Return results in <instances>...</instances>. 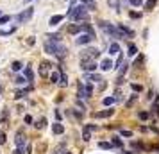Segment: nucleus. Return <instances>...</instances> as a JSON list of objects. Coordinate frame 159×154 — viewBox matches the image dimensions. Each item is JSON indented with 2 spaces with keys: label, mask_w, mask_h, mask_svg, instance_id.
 I'll return each mask as SVG.
<instances>
[{
  "label": "nucleus",
  "mask_w": 159,
  "mask_h": 154,
  "mask_svg": "<svg viewBox=\"0 0 159 154\" xmlns=\"http://www.w3.org/2000/svg\"><path fill=\"white\" fill-rule=\"evenodd\" d=\"M63 18H64L63 14H54V16H52V18L48 20V25H52V27H55V25H57V23H59V22H61Z\"/></svg>",
  "instance_id": "nucleus-16"
},
{
  "label": "nucleus",
  "mask_w": 159,
  "mask_h": 154,
  "mask_svg": "<svg viewBox=\"0 0 159 154\" xmlns=\"http://www.w3.org/2000/svg\"><path fill=\"white\" fill-rule=\"evenodd\" d=\"M98 27L104 31V32H107L109 36H113V38H124V34L120 32V29L118 27H115L113 23H109V22H98Z\"/></svg>",
  "instance_id": "nucleus-3"
},
{
  "label": "nucleus",
  "mask_w": 159,
  "mask_h": 154,
  "mask_svg": "<svg viewBox=\"0 0 159 154\" xmlns=\"http://www.w3.org/2000/svg\"><path fill=\"white\" fill-rule=\"evenodd\" d=\"M138 117H140L141 120H147V118H149V113H147V111H140V113H138Z\"/></svg>",
  "instance_id": "nucleus-39"
},
{
  "label": "nucleus",
  "mask_w": 159,
  "mask_h": 154,
  "mask_svg": "<svg viewBox=\"0 0 159 154\" xmlns=\"http://www.w3.org/2000/svg\"><path fill=\"white\" fill-rule=\"evenodd\" d=\"M82 97H84V84L79 83V99H82Z\"/></svg>",
  "instance_id": "nucleus-36"
},
{
  "label": "nucleus",
  "mask_w": 159,
  "mask_h": 154,
  "mask_svg": "<svg viewBox=\"0 0 159 154\" xmlns=\"http://www.w3.org/2000/svg\"><path fill=\"white\" fill-rule=\"evenodd\" d=\"M2 144H5V135H4V133H0V145H2Z\"/></svg>",
  "instance_id": "nucleus-48"
},
{
  "label": "nucleus",
  "mask_w": 159,
  "mask_h": 154,
  "mask_svg": "<svg viewBox=\"0 0 159 154\" xmlns=\"http://www.w3.org/2000/svg\"><path fill=\"white\" fill-rule=\"evenodd\" d=\"M29 2H32V0H23V4H29Z\"/></svg>",
  "instance_id": "nucleus-50"
},
{
  "label": "nucleus",
  "mask_w": 159,
  "mask_h": 154,
  "mask_svg": "<svg viewBox=\"0 0 159 154\" xmlns=\"http://www.w3.org/2000/svg\"><path fill=\"white\" fill-rule=\"evenodd\" d=\"M81 68L86 70V72H93V70H97V63L91 57H82L81 59Z\"/></svg>",
  "instance_id": "nucleus-5"
},
{
  "label": "nucleus",
  "mask_w": 159,
  "mask_h": 154,
  "mask_svg": "<svg viewBox=\"0 0 159 154\" xmlns=\"http://www.w3.org/2000/svg\"><path fill=\"white\" fill-rule=\"evenodd\" d=\"M66 50H68V48H66L61 41H52V39L45 41V52H47V54H50V56L64 57V56H66Z\"/></svg>",
  "instance_id": "nucleus-1"
},
{
  "label": "nucleus",
  "mask_w": 159,
  "mask_h": 154,
  "mask_svg": "<svg viewBox=\"0 0 159 154\" xmlns=\"http://www.w3.org/2000/svg\"><path fill=\"white\" fill-rule=\"evenodd\" d=\"M54 115H55V118H57V120H61V113H59L57 109H54Z\"/></svg>",
  "instance_id": "nucleus-49"
},
{
  "label": "nucleus",
  "mask_w": 159,
  "mask_h": 154,
  "mask_svg": "<svg viewBox=\"0 0 159 154\" xmlns=\"http://www.w3.org/2000/svg\"><path fill=\"white\" fill-rule=\"evenodd\" d=\"M98 147H100V149H113V145L107 144V142H98Z\"/></svg>",
  "instance_id": "nucleus-32"
},
{
  "label": "nucleus",
  "mask_w": 159,
  "mask_h": 154,
  "mask_svg": "<svg viewBox=\"0 0 159 154\" xmlns=\"http://www.w3.org/2000/svg\"><path fill=\"white\" fill-rule=\"evenodd\" d=\"M81 2H82V4H86V2H88V0H81Z\"/></svg>",
  "instance_id": "nucleus-51"
},
{
  "label": "nucleus",
  "mask_w": 159,
  "mask_h": 154,
  "mask_svg": "<svg viewBox=\"0 0 159 154\" xmlns=\"http://www.w3.org/2000/svg\"><path fill=\"white\" fill-rule=\"evenodd\" d=\"M122 136H127V138H131V136H132V131H127V129H124V131H122Z\"/></svg>",
  "instance_id": "nucleus-46"
},
{
  "label": "nucleus",
  "mask_w": 159,
  "mask_h": 154,
  "mask_svg": "<svg viewBox=\"0 0 159 154\" xmlns=\"http://www.w3.org/2000/svg\"><path fill=\"white\" fill-rule=\"evenodd\" d=\"M143 59H145L143 56H138V57H136V61H134V66H138V65H141V63H143Z\"/></svg>",
  "instance_id": "nucleus-41"
},
{
  "label": "nucleus",
  "mask_w": 159,
  "mask_h": 154,
  "mask_svg": "<svg viewBox=\"0 0 159 154\" xmlns=\"http://www.w3.org/2000/svg\"><path fill=\"white\" fill-rule=\"evenodd\" d=\"M129 66H131V65H129V63H127V65H124V66H122V70H120V74H118V75H120V77H124V74H125V72H127V68H129Z\"/></svg>",
  "instance_id": "nucleus-38"
},
{
  "label": "nucleus",
  "mask_w": 159,
  "mask_h": 154,
  "mask_svg": "<svg viewBox=\"0 0 159 154\" xmlns=\"http://www.w3.org/2000/svg\"><path fill=\"white\" fill-rule=\"evenodd\" d=\"M127 54H129V56H136V54H138L136 45H132V43H131V45H129V52H127Z\"/></svg>",
  "instance_id": "nucleus-28"
},
{
  "label": "nucleus",
  "mask_w": 159,
  "mask_h": 154,
  "mask_svg": "<svg viewBox=\"0 0 159 154\" xmlns=\"http://www.w3.org/2000/svg\"><path fill=\"white\" fill-rule=\"evenodd\" d=\"M129 4H131V5H134V7H141V4H143V2H141V0H129Z\"/></svg>",
  "instance_id": "nucleus-37"
},
{
  "label": "nucleus",
  "mask_w": 159,
  "mask_h": 154,
  "mask_svg": "<svg viewBox=\"0 0 159 154\" xmlns=\"http://www.w3.org/2000/svg\"><path fill=\"white\" fill-rule=\"evenodd\" d=\"M48 70H50V63H48V61H41V65H39V74H41V77H47V75H48Z\"/></svg>",
  "instance_id": "nucleus-11"
},
{
  "label": "nucleus",
  "mask_w": 159,
  "mask_h": 154,
  "mask_svg": "<svg viewBox=\"0 0 159 154\" xmlns=\"http://www.w3.org/2000/svg\"><path fill=\"white\" fill-rule=\"evenodd\" d=\"M129 16H131V18H141V13H134V11H129Z\"/></svg>",
  "instance_id": "nucleus-40"
},
{
  "label": "nucleus",
  "mask_w": 159,
  "mask_h": 154,
  "mask_svg": "<svg viewBox=\"0 0 159 154\" xmlns=\"http://www.w3.org/2000/svg\"><path fill=\"white\" fill-rule=\"evenodd\" d=\"M88 79L89 81H93V83H100V81H104L100 75H97V74H88Z\"/></svg>",
  "instance_id": "nucleus-24"
},
{
  "label": "nucleus",
  "mask_w": 159,
  "mask_h": 154,
  "mask_svg": "<svg viewBox=\"0 0 159 154\" xmlns=\"http://www.w3.org/2000/svg\"><path fill=\"white\" fill-rule=\"evenodd\" d=\"M23 75H25L27 83H32V81H34V72H32V68H30V66H27V68L23 70Z\"/></svg>",
  "instance_id": "nucleus-15"
},
{
  "label": "nucleus",
  "mask_w": 159,
  "mask_h": 154,
  "mask_svg": "<svg viewBox=\"0 0 159 154\" xmlns=\"http://www.w3.org/2000/svg\"><path fill=\"white\" fill-rule=\"evenodd\" d=\"M93 39H95V38H93L91 34H88V32L84 34V32H82V34L75 39V43H77V45H88V43H89V41H93Z\"/></svg>",
  "instance_id": "nucleus-7"
},
{
  "label": "nucleus",
  "mask_w": 159,
  "mask_h": 154,
  "mask_svg": "<svg viewBox=\"0 0 159 154\" xmlns=\"http://www.w3.org/2000/svg\"><path fill=\"white\" fill-rule=\"evenodd\" d=\"M20 145H27L23 140V131H18V135H16V147H20Z\"/></svg>",
  "instance_id": "nucleus-18"
},
{
  "label": "nucleus",
  "mask_w": 159,
  "mask_h": 154,
  "mask_svg": "<svg viewBox=\"0 0 159 154\" xmlns=\"http://www.w3.org/2000/svg\"><path fill=\"white\" fill-rule=\"evenodd\" d=\"M66 154H70V153H66Z\"/></svg>",
  "instance_id": "nucleus-53"
},
{
  "label": "nucleus",
  "mask_w": 159,
  "mask_h": 154,
  "mask_svg": "<svg viewBox=\"0 0 159 154\" xmlns=\"http://www.w3.org/2000/svg\"><path fill=\"white\" fill-rule=\"evenodd\" d=\"M0 16H2V11H0Z\"/></svg>",
  "instance_id": "nucleus-52"
},
{
  "label": "nucleus",
  "mask_w": 159,
  "mask_h": 154,
  "mask_svg": "<svg viewBox=\"0 0 159 154\" xmlns=\"http://www.w3.org/2000/svg\"><path fill=\"white\" fill-rule=\"evenodd\" d=\"M100 68H102L104 72H107V70L115 68V65H113V61H111V59H104V61L100 63Z\"/></svg>",
  "instance_id": "nucleus-14"
},
{
  "label": "nucleus",
  "mask_w": 159,
  "mask_h": 154,
  "mask_svg": "<svg viewBox=\"0 0 159 154\" xmlns=\"http://www.w3.org/2000/svg\"><path fill=\"white\" fill-rule=\"evenodd\" d=\"M32 14H34V9H32V7H27L25 11H21L20 14H16L14 20H16L18 23H25V22H29V20L32 18Z\"/></svg>",
  "instance_id": "nucleus-4"
},
{
  "label": "nucleus",
  "mask_w": 159,
  "mask_h": 154,
  "mask_svg": "<svg viewBox=\"0 0 159 154\" xmlns=\"http://www.w3.org/2000/svg\"><path fill=\"white\" fill-rule=\"evenodd\" d=\"M91 93H93V86L91 84H86L84 86V97H91Z\"/></svg>",
  "instance_id": "nucleus-25"
},
{
  "label": "nucleus",
  "mask_w": 159,
  "mask_h": 154,
  "mask_svg": "<svg viewBox=\"0 0 159 154\" xmlns=\"http://www.w3.org/2000/svg\"><path fill=\"white\" fill-rule=\"evenodd\" d=\"M122 63H124V54L120 52V54H118V59H116V65H115V68H116V66H120Z\"/></svg>",
  "instance_id": "nucleus-35"
},
{
  "label": "nucleus",
  "mask_w": 159,
  "mask_h": 154,
  "mask_svg": "<svg viewBox=\"0 0 159 154\" xmlns=\"http://www.w3.org/2000/svg\"><path fill=\"white\" fill-rule=\"evenodd\" d=\"M115 100H116L115 97H106V99L102 100V104H104V106H113V104H115Z\"/></svg>",
  "instance_id": "nucleus-26"
},
{
  "label": "nucleus",
  "mask_w": 159,
  "mask_h": 154,
  "mask_svg": "<svg viewBox=\"0 0 159 154\" xmlns=\"http://www.w3.org/2000/svg\"><path fill=\"white\" fill-rule=\"evenodd\" d=\"M25 124H27V126L32 124V117H30V115H25Z\"/></svg>",
  "instance_id": "nucleus-47"
},
{
  "label": "nucleus",
  "mask_w": 159,
  "mask_h": 154,
  "mask_svg": "<svg viewBox=\"0 0 159 154\" xmlns=\"http://www.w3.org/2000/svg\"><path fill=\"white\" fill-rule=\"evenodd\" d=\"M7 115H9V111H7V109H4V113H2V124H5V122H7Z\"/></svg>",
  "instance_id": "nucleus-43"
},
{
  "label": "nucleus",
  "mask_w": 159,
  "mask_h": 154,
  "mask_svg": "<svg viewBox=\"0 0 159 154\" xmlns=\"http://www.w3.org/2000/svg\"><path fill=\"white\" fill-rule=\"evenodd\" d=\"M21 66H23V65H21L20 61H13V63H11V70H13V72H20Z\"/></svg>",
  "instance_id": "nucleus-21"
},
{
  "label": "nucleus",
  "mask_w": 159,
  "mask_h": 154,
  "mask_svg": "<svg viewBox=\"0 0 159 154\" xmlns=\"http://www.w3.org/2000/svg\"><path fill=\"white\" fill-rule=\"evenodd\" d=\"M47 38H50L52 41H61V36L55 32V34H47Z\"/></svg>",
  "instance_id": "nucleus-31"
},
{
  "label": "nucleus",
  "mask_w": 159,
  "mask_h": 154,
  "mask_svg": "<svg viewBox=\"0 0 159 154\" xmlns=\"http://www.w3.org/2000/svg\"><path fill=\"white\" fill-rule=\"evenodd\" d=\"M11 20V16L9 14H4V16H0V25H4V23H7Z\"/></svg>",
  "instance_id": "nucleus-33"
},
{
  "label": "nucleus",
  "mask_w": 159,
  "mask_h": 154,
  "mask_svg": "<svg viewBox=\"0 0 159 154\" xmlns=\"http://www.w3.org/2000/svg\"><path fill=\"white\" fill-rule=\"evenodd\" d=\"M100 56L98 48H84V57H91V59H97Z\"/></svg>",
  "instance_id": "nucleus-8"
},
{
  "label": "nucleus",
  "mask_w": 159,
  "mask_h": 154,
  "mask_svg": "<svg viewBox=\"0 0 159 154\" xmlns=\"http://www.w3.org/2000/svg\"><path fill=\"white\" fill-rule=\"evenodd\" d=\"M52 131H54V135H63V133H64V127H63L61 122H57V124L52 126Z\"/></svg>",
  "instance_id": "nucleus-17"
},
{
  "label": "nucleus",
  "mask_w": 159,
  "mask_h": 154,
  "mask_svg": "<svg viewBox=\"0 0 159 154\" xmlns=\"http://www.w3.org/2000/svg\"><path fill=\"white\" fill-rule=\"evenodd\" d=\"M118 29H120V32L124 34V38H127V36H129V38H134V31L127 29V27H125L124 23H118Z\"/></svg>",
  "instance_id": "nucleus-10"
},
{
  "label": "nucleus",
  "mask_w": 159,
  "mask_h": 154,
  "mask_svg": "<svg viewBox=\"0 0 159 154\" xmlns=\"http://www.w3.org/2000/svg\"><path fill=\"white\" fill-rule=\"evenodd\" d=\"M111 145H113V147H120V149L124 147V144H122L120 136H113V138H111Z\"/></svg>",
  "instance_id": "nucleus-19"
},
{
  "label": "nucleus",
  "mask_w": 159,
  "mask_h": 154,
  "mask_svg": "<svg viewBox=\"0 0 159 154\" xmlns=\"http://www.w3.org/2000/svg\"><path fill=\"white\" fill-rule=\"evenodd\" d=\"M86 4H88V5H86V7H88V9H89V11H93V9H95V7H97V5H95V0H88V2H86Z\"/></svg>",
  "instance_id": "nucleus-34"
},
{
  "label": "nucleus",
  "mask_w": 159,
  "mask_h": 154,
  "mask_svg": "<svg viewBox=\"0 0 159 154\" xmlns=\"http://www.w3.org/2000/svg\"><path fill=\"white\" fill-rule=\"evenodd\" d=\"M97 129H98V126H95V124H86L84 129H82V140H84V142H89V140H91V133L97 131Z\"/></svg>",
  "instance_id": "nucleus-6"
},
{
  "label": "nucleus",
  "mask_w": 159,
  "mask_h": 154,
  "mask_svg": "<svg viewBox=\"0 0 159 154\" xmlns=\"http://www.w3.org/2000/svg\"><path fill=\"white\" fill-rule=\"evenodd\" d=\"M86 14H88V7H86V4L77 5V7L72 5V7L68 9V13H66V16H68L72 22H81V20L86 18Z\"/></svg>",
  "instance_id": "nucleus-2"
},
{
  "label": "nucleus",
  "mask_w": 159,
  "mask_h": 154,
  "mask_svg": "<svg viewBox=\"0 0 159 154\" xmlns=\"http://www.w3.org/2000/svg\"><path fill=\"white\" fill-rule=\"evenodd\" d=\"M27 95V90H18L16 93H14V99H21V97H25Z\"/></svg>",
  "instance_id": "nucleus-30"
},
{
  "label": "nucleus",
  "mask_w": 159,
  "mask_h": 154,
  "mask_svg": "<svg viewBox=\"0 0 159 154\" xmlns=\"http://www.w3.org/2000/svg\"><path fill=\"white\" fill-rule=\"evenodd\" d=\"M131 88H132V92H136V93L143 92V86H140V84H134V83H131Z\"/></svg>",
  "instance_id": "nucleus-29"
},
{
  "label": "nucleus",
  "mask_w": 159,
  "mask_h": 154,
  "mask_svg": "<svg viewBox=\"0 0 159 154\" xmlns=\"http://www.w3.org/2000/svg\"><path fill=\"white\" fill-rule=\"evenodd\" d=\"M14 83H16V84H23V83H27V79H25V77H16Z\"/></svg>",
  "instance_id": "nucleus-42"
},
{
  "label": "nucleus",
  "mask_w": 159,
  "mask_h": 154,
  "mask_svg": "<svg viewBox=\"0 0 159 154\" xmlns=\"http://www.w3.org/2000/svg\"><path fill=\"white\" fill-rule=\"evenodd\" d=\"M107 52H109V56H116V54H120V45L115 41V43H111L109 45V48H107Z\"/></svg>",
  "instance_id": "nucleus-13"
},
{
  "label": "nucleus",
  "mask_w": 159,
  "mask_h": 154,
  "mask_svg": "<svg viewBox=\"0 0 159 154\" xmlns=\"http://www.w3.org/2000/svg\"><path fill=\"white\" fill-rule=\"evenodd\" d=\"M50 81H52L54 84H57V83L61 81V74H59V72H54V74L50 75Z\"/></svg>",
  "instance_id": "nucleus-23"
},
{
  "label": "nucleus",
  "mask_w": 159,
  "mask_h": 154,
  "mask_svg": "<svg viewBox=\"0 0 159 154\" xmlns=\"http://www.w3.org/2000/svg\"><path fill=\"white\" fill-rule=\"evenodd\" d=\"M156 4H158V0H147V2H145V9H147V11H152V9L156 7Z\"/></svg>",
  "instance_id": "nucleus-22"
},
{
  "label": "nucleus",
  "mask_w": 159,
  "mask_h": 154,
  "mask_svg": "<svg viewBox=\"0 0 159 154\" xmlns=\"http://www.w3.org/2000/svg\"><path fill=\"white\" fill-rule=\"evenodd\" d=\"M25 151H29V147H27V145H20V147L14 149V153L13 154H25Z\"/></svg>",
  "instance_id": "nucleus-27"
},
{
  "label": "nucleus",
  "mask_w": 159,
  "mask_h": 154,
  "mask_svg": "<svg viewBox=\"0 0 159 154\" xmlns=\"http://www.w3.org/2000/svg\"><path fill=\"white\" fill-rule=\"evenodd\" d=\"M45 126H47V118H41V120L36 124V127H45Z\"/></svg>",
  "instance_id": "nucleus-44"
},
{
  "label": "nucleus",
  "mask_w": 159,
  "mask_h": 154,
  "mask_svg": "<svg viewBox=\"0 0 159 154\" xmlns=\"http://www.w3.org/2000/svg\"><path fill=\"white\" fill-rule=\"evenodd\" d=\"M68 32H70V34H79V32H82V27H81V23H70V27H68Z\"/></svg>",
  "instance_id": "nucleus-12"
},
{
  "label": "nucleus",
  "mask_w": 159,
  "mask_h": 154,
  "mask_svg": "<svg viewBox=\"0 0 159 154\" xmlns=\"http://www.w3.org/2000/svg\"><path fill=\"white\" fill-rule=\"evenodd\" d=\"M132 147H134V149H140V151H143V149H145V145H143V144H138V142H134V144H132Z\"/></svg>",
  "instance_id": "nucleus-45"
},
{
  "label": "nucleus",
  "mask_w": 159,
  "mask_h": 154,
  "mask_svg": "<svg viewBox=\"0 0 159 154\" xmlns=\"http://www.w3.org/2000/svg\"><path fill=\"white\" fill-rule=\"evenodd\" d=\"M59 72H61V81H59V84L64 88V86H68V77H66V74H64L61 68H59Z\"/></svg>",
  "instance_id": "nucleus-20"
},
{
  "label": "nucleus",
  "mask_w": 159,
  "mask_h": 154,
  "mask_svg": "<svg viewBox=\"0 0 159 154\" xmlns=\"http://www.w3.org/2000/svg\"><path fill=\"white\" fill-rule=\"evenodd\" d=\"M113 113H115V109H113V108H107V109H104V111H97L95 117H97V118H109Z\"/></svg>",
  "instance_id": "nucleus-9"
}]
</instances>
